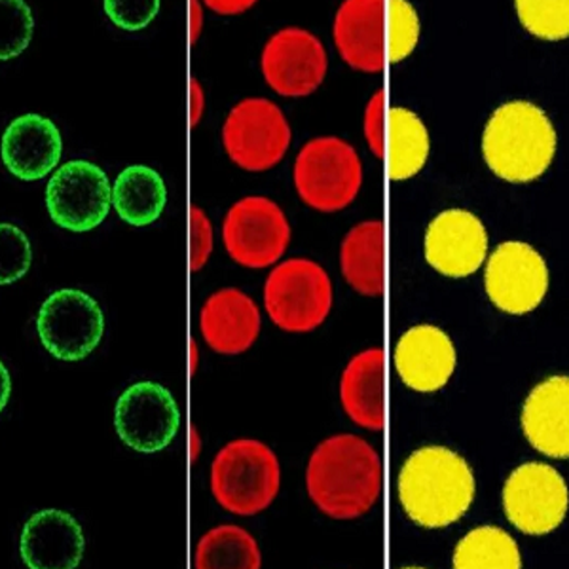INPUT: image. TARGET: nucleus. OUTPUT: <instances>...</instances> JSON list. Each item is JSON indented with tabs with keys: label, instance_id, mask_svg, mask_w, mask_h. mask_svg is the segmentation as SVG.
I'll return each mask as SVG.
<instances>
[{
	"label": "nucleus",
	"instance_id": "e433bc0d",
	"mask_svg": "<svg viewBox=\"0 0 569 569\" xmlns=\"http://www.w3.org/2000/svg\"><path fill=\"white\" fill-rule=\"evenodd\" d=\"M196 361H198V348H196V342L192 340L190 342V375L192 376L196 372Z\"/></svg>",
	"mask_w": 569,
	"mask_h": 569
},
{
	"label": "nucleus",
	"instance_id": "1a4fd4ad",
	"mask_svg": "<svg viewBox=\"0 0 569 569\" xmlns=\"http://www.w3.org/2000/svg\"><path fill=\"white\" fill-rule=\"evenodd\" d=\"M365 137L372 154L388 166L391 181H407L418 176L429 156V133L412 110L388 109V91L370 99L365 112Z\"/></svg>",
	"mask_w": 569,
	"mask_h": 569
},
{
	"label": "nucleus",
	"instance_id": "393cba45",
	"mask_svg": "<svg viewBox=\"0 0 569 569\" xmlns=\"http://www.w3.org/2000/svg\"><path fill=\"white\" fill-rule=\"evenodd\" d=\"M168 190L162 177L147 166L123 169L112 188V206L131 227H149L163 213Z\"/></svg>",
	"mask_w": 569,
	"mask_h": 569
},
{
	"label": "nucleus",
	"instance_id": "f257e3e1",
	"mask_svg": "<svg viewBox=\"0 0 569 569\" xmlns=\"http://www.w3.org/2000/svg\"><path fill=\"white\" fill-rule=\"evenodd\" d=\"M380 456L357 435H335L311 453L306 488L319 511L337 520L362 517L380 499Z\"/></svg>",
	"mask_w": 569,
	"mask_h": 569
},
{
	"label": "nucleus",
	"instance_id": "0eeeda50",
	"mask_svg": "<svg viewBox=\"0 0 569 569\" xmlns=\"http://www.w3.org/2000/svg\"><path fill=\"white\" fill-rule=\"evenodd\" d=\"M283 110L264 98L243 99L228 114L222 142L230 160L246 171L276 168L291 144Z\"/></svg>",
	"mask_w": 569,
	"mask_h": 569
},
{
	"label": "nucleus",
	"instance_id": "f8f14e48",
	"mask_svg": "<svg viewBox=\"0 0 569 569\" xmlns=\"http://www.w3.org/2000/svg\"><path fill=\"white\" fill-rule=\"evenodd\" d=\"M266 84L283 98H306L323 84L329 69L325 46L300 27H284L266 42L260 59Z\"/></svg>",
	"mask_w": 569,
	"mask_h": 569
},
{
	"label": "nucleus",
	"instance_id": "ddd939ff",
	"mask_svg": "<svg viewBox=\"0 0 569 569\" xmlns=\"http://www.w3.org/2000/svg\"><path fill=\"white\" fill-rule=\"evenodd\" d=\"M109 177L96 163L74 160L58 169L46 188L48 213L58 227L71 232L98 228L110 211Z\"/></svg>",
	"mask_w": 569,
	"mask_h": 569
},
{
	"label": "nucleus",
	"instance_id": "a211bd4d",
	"mask_svg": "<svg viewBox=\"0 0 569 569\" xmlns=\"http://www.w3.org/2000/svg\"><path fill=\"white\" fill-rule=\"evenodd\" d=\"M395 367L407 388L435 393L452 378L456 348L445 330L433 325H418L399 338Z\"/></svg>",
	"mask_w": 569,
	"mask_h": 569
},
{
	"label": "nucleus",
	"instance_id": "6e6552de",
	"mask_svg": "<svg viewBox=\"0 0 569 569\" xmlns=\"http://www.w3.org/2000/svg\"><path fill=\"white\" fill-rule=\"evenodd\" d=\"M222 241L238 264L262 270L283 257L291 243V227L276 201L249 196L233 203L224 217Z\"/></svg>",
	"mask_w": 569,
	"mask_h": 569
},
{
	"label": "nucleus",
	"instance_id": "9d476101",
	"mask_svg": "<svg viewBox=\"0 0 569 569\" xmlns=\"http://www.w3.org/2000/svg\"><path fill=\"white\" fill-rule=\"evenodd\" d=\"M37 330L48 353L61 361H82L103 338V310L90 295L61 289L40 306Z\"/></svg>",
	"mask_w": 569,
	"mask_h": 569
},
{
	"label": "nucleus",
	"instance_id": "c9c22d12",
	"mask_svg": "<svg viewBox=\"0 0 569 569\" xmlns=\"http://www.w3.org/2000/svg\"><path fill=\"white\" fill-rule=\"evenodd\" d=\"M198 453H200V437H198L194 427H192L190 429V460H198Z\"/></svg>",
	"mask_w": 569,
	"mask_h": 569
},
{
	"label": "nucleus",
	"instance_id": "dca6fc26",
	"mask_svg": "<svg viewBox=\"0 0 569 569\" xmlns=\"http://www.w3.org/2000/svg\"><path fill=\"white\" fill-rule=\"evenodd\" d=\"M488 252V233L475 214L448 209L431 220L426 232V259L448 278L477 272Z\"/></svg>",
	"mask_w": 569,
	"mask_h": 569
},
{
	"label": "nucleus",
	"instance_id": "4be33fe9",
	"mask_svg": "<svg viewBox=\"0 0 569 569\" xmlns=\"http://www.w3.org/2000/svg\"><path fill=\"white\" fill-rule=\"evenodd\" d=\"M522 429L537 452L555 460L569 456V380L550 376L526 399Z\"/></svg>",
	"mask_w": 569,
	"mask_h": 569
},
{
	"label": "nucleus",
	"instance_id": "f704fd0d",
	"mask_svg": "<svg viewBox=\"0 0 569 569\" xmlns=\"http://www.w3.org/2000/svg\"><path fill=\"white\" fill-rule=\"evenodd\" d=\"M201 23H203V13L198 2H190V44H196L200 37Z\"/></svg>",
	"mask_w": 569,
	"mask_h": 569
},
{
	"label": "nucleus",
	"instance_id": "4468645a",
	"mask_svg": "<svg viewBox=\"0 0 569 569\" xmlns=\"http://www.w3.org/2000/svg\"><path fill=\"white\" fill-rule=\"evenodd\" d=\"M549 270L543 257L522 241H507L486 266V292L499 310L526 316L543 302Z\"/></svg>",
	"mask_w": 569,
	"mask_h": 569
},
{
	"label": "nucleus",
	"instance_id": "412c9836",
	"mask_svg": "<svg viewBox=\"0 0 569 569\" xmlns=\"http://www.w3.org/2000/svg\"><path fill=\"white\" fill-rule=\"evenodd\" d=\"M61 152L58 126L40 114L16 118L2 136V162L21 181L48 176L61 160Z\"/></svg>",
	"mask_w": 569,
	"mask_h": 569
},
{
	"label": "nucleus",
	"instance_id": "7ed1b4c3",
	"mask_svg": "<svg viewBox=\"0 0 569 569\" xmlns=\"http://www.w3.org/2000/svg\"><path fill=\"white\" fill-rule=\"evenodd\" d=\"M557 152V131L543 110L511 101L486 123L482 154L488 168L507 182H531L543 176Z\"/></svg>",
	"mask_w": 569,
	"mask_h": 569
},
{
	"label": "nucleus",
	"instance_id": "2f4dec72",
	"mask_svg": "<svg viewBox=\"0 0 569 569\" xmlns=\"http://www.w3.org/2000/svg\"><path fill=\"white\" fill-rule=\"evenodd\" d=\"M158 7H160L158 2H123V0L104 2V10L109 13L110 20L128 31H139L154 20Z\"/></svg>",
	"mask_w": 569,
	"mask_h": 569
},
{
	"label": "nucleus",
	"instance_id": "473e14b6",
	"mask_svg": "<svg viewBox=\"0 0 569 569\" xmlns=\"http://www.w3.org/2000/svg\"><path fill=\"white\" fill-rule=\"evenodd\" d=\"M203 107H206L203 90H201L200 82L192 78L190 80V128H196L200 123Z\"/></svg>",
	"mask_w": 569,
	"mask_h": 569
},
{
	"label": "nucleus",
	"instance_id": "a878e982",
	"mask_svg": "<svg viewBox=\"0 0 569 569\" xmlns=\"http://www.w3.org/2000/svg\"><path fill=\"white\" fill-rule=\"evenodd\" d=\"M194 566L198 569H259L262 555L249 531L240 526H219L201 537Z\"/></svg>",
	"mask_w": 569,
	"mask_h": 569
},
{
	"label": "nucleus",
	"instance_id": "5701e85b",
	"mask_svg": "<svg viewBox=\"0 0 569 569\" xmlns=\"http://www.w3.org/2000/svg\"><path fill=\"white\" fill-rule=\"evenodd\" d=\"M343 412L356 426L369 431H383L386 412V351L370 348L361 351L346 367L340 382Z\"/></svg>",
	"mask_w": 569,
	"mask_h": 569
},
{
	"label": "nucleus",
	"instance_id": "c85d7f7f",
	"mask_svg": "<svg viewBox=\"0 0 569 569\" xmlns=\"http://www.w3.org/2000/svg\"><path fill=\"white\" fill-rule=\"evenodd\" d=\"M386 31H388V63H401L415 52L420 40V20L410 2H386Z\"/></svg>",
	"mask_w": 569,
	"mask_h": 569
},
{
	"label": "nucleus",
	"instance_id": "9b49d317",
	"mask_svg": "<svg viewBox=\"0 0 569 569\" xmlns=\"http://www.w3.org/2000/svg\"><path fill=\"white\" fill-rule=\"evenodd\" d=\"M507 520L530 536H545L562 525L568 511V488L562 475L547 463H525L503 488Z\"/></svg>",
	"mask_w": 569,
	"mask_h": 569
},
{
	"label": "nucleus",
	"instance_id": "20e7f679",
	"mask_svg": "<svg viewBox=\"0 0 569 569\" xmlns=\"http://www.w3.org/2000/svg\"><path fill=\"white\" fill-rule=\"evenodd\" d=\"M281 467L272 448L254 439H238L222 448L211 466V492L217 503L238 517L266 511L278 498Z\"/></svg>",
	"mask_w": 569,
	"mask_h": 569
},
{
	"label": "nucleus",
	"instance_id": "72a5a7b5",
	"mask_svg": "<svg viewBox=\"0 0 569 569\" xmlns=\"http://www.w3.org/2000/svg\"><path fill=\"white\" fill-rule=\"evenodd\" d=\"M208 7L213 10V12L220 13V16H238V13H243L249 8L254 7V2L252 0H209Z\"/></svg>",
	"mask_w": 569,
	"mask_h": 569
},
{
	"label": "nucleus",
	"instance_id": "39448f33",
	"mask_svg": "<svg viewBox=\"0 0 569 569\" xmlns=\"http://www.w3.org/2000/svg\"><path fill=\"white\" fill-rule=\"evenodd\" d=\"M361 184V158L343 139H311L297 156L295 187L300 200L316 211H342L356 200Z\"/></svg>",
	"mask_w": 569,
	"mask_h": 569
},
{
	"label": "nucleus",
	"instance_id": "b1692460",
	"mask_svg": "<svg viewBox=\"0 0 569 569\" xmlns=\"http://www.w3.org/2000/svg\"><path fill=\"white\" fill-rule=\"evenodd\" d=\"M346 281L362 297L386 292V227L382 220H367L351 228L340 249Z\"/></svg>",
	"mask_w": 569,
	"mask_h": 569
},
{
	"label": "nucleus",
	"instance_id": "2eb2a0df",
	"mask_svg": "<svg viewBox=\"0 0 569 569\" xmlns=\"http://www.w3.org/2000/svg\"><path fill=\"white\" fill-rule=\"evenodd\" d=\"M181 426V412L168 389L139 382L126 389L117 402L114 427L126 447L154 453L169 447Z\"/></svg>",
	"mask_w": 569,
	"mask_h": 569
},
{
	"label": "nucleus",
	"instance_id": "423d86ee",
	"mask_svg": "<svg viewBox=\"0 0 569 569\" xmlns=\"http://www.w3.org/2000/svg\"><path fill=\"white\" fill-rule=\"evenodd\" d=\"M264 306L284 332H311L329 318L332 283L313 260H284L266 279Z\"/></svg>",
	"mask_w": 569,
	"mask_h": 569
},
{
	"label": "nucleus",
	"instance_id": "c756f323",
	"mask_svg": "<svg viewBox=\"0 0 569 569\" xmlns=\"http://www.w3.org/2000/svg\"><path fill=\"white\" fill-rule=\"evenodd\" d=\"M2 284L23 278L31 268V243L26 233L13 224H2Z\"/></svg>",
	"mask_w": 569,
	"mask_h": 569
},
{
	"label": "nucleus",
	"instance_id": "cd10ccee",
	"mask_svg": "<svg viewBox=\"0 0 569 569\" xmlns=\"http://www.w3.org/2000/svg\"><path fill=\"white\" fill-rule=\"evenodd\" d=\"M518 18L539 39L562 40L569 34L568 0H518Z\"/></svg>",
	"mask_w": 569,
	"mask_h": 569
},
{
	"label": "nucleus",
	"instance_id": "7c9ffc66",
	"mask_svg": "<svg viewBox=\"0 0 569 569\" xmlns=\"http://www.w3.org/2000/svg\"><path fill=\"white\" fill-rule=\"evenodd\" d=\"M188 228H190V272H200L213 252V227L208 214L198 206L188 211Z\"/></svg>",
	"mask_w": 569,
	"mask_h": 569
},
{
	"label": "nucleus",
	"instance_id": "bb28decb",
	"mask_svg": "<svg viewBox=\"0 0 569 569\" xmlns=\"http://www.w3.org/2000/svg\"><path fill=\"white\" fill-rule=\"evenodd\" d=\"M456 569H520L517 541L507 531L480 526L469 531L453 550Z\"/></svg>",
	"mask_w": 569,
	"mask_h": 569
},
{
	"label": "nucleus",
	"instance_id": "f3484780",
	"mask_svg": "<svg viewBox=\"0 0 569 569\" xmlns=\"http://www.w3.org/2000/svg\"><path fill=\"white\" fill-rule=\"evenodd\" d=\"M340 58L359 72L378 74L388 67V31L383 0H348L335 18Z\"/></svg>",
	"mask_w": 569,
	"mask_h": 569
},
{
	"label": "nucleus",
	"instance_id": "f03ea898",
	"mask_svg": "<svg viewBox=\"0 0 569 569\" xmlns=\"http://www.w3.org/2000/svg\"><path fill=\"white\" fill-rule=\"evenodd\" d=\"M399 499L416 525L439 530L458 522L475 498V477L467 461L445 447L416 450L399 472Z\"/></svg>",
	"mask_w": 569,
	"mask_h": 569
},
{
	"label": "nucleus",
	"instance_id": "6ab92c4d",
	"mask_svg": "<svg viewBox=\"0 0 569 569\" xmlns=\"http://www.w3.org/2000/svg\"><path fill=\"white\" fill-rule=\"evenodd\" d=\"M84 533L69 512L46 509L27 520L20 550L31 569H72L84 557Z\"/></svg>",
	"mask_w": 569,
	"mask_h": 569
},
{
	"label": "nucleus",
	"instance_id": "aec40b11",
	"mask_svg": "<svg viewBox=\"0 0 569 569\" xmlns=\"http://www.w3.org/2000/svg\"><path fill=\"white\" fill-rule=\"evenodd\" d=\"M200 330L211 350L222 356H240L259 338V306L240 289L217 291L201 308Z\"/></svg>",
	"mask_w": 569,
	"mask_h": 569
}]
</instances>
